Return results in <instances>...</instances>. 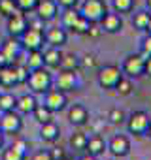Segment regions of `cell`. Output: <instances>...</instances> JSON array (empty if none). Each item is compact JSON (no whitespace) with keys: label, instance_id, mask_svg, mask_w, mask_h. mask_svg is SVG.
Segmentation results:
<instances>
[{"label":"cell","instance_id":"11","mask_svg":"<svg viewBox=\"0 0 151 160\" xmlns=\"http://www.w3.org/2000/svg\"><path fill=\"white\" fill-rule=\"evenodd\" d=\"M21 51H23V45H21L19 38H13V36H8V38L4 40L2 47H0V53L6 57L8 64H13V62L19 58Z\"/></svg>","mask_w":151,"mask_h":160},{"label":"cell","instance_id":"49","mask_svg":"<svg viewBox=\"0 0 151 160\" xmlns=\"http://www.w3.org/2000/svg\"><path fill=\"white\" fill-rule=\"evenodd\" d=\"M145 136H149V139H151V124H149V128H147V132H145Z\"/></svg>","mask_w":151,"mask_h":160},{"label":"cell","instance_id":"39","mask_svg":"<svg viewBox=\"0 0 151 160\" xmlns=\"http://www.w3.org/2000/svg\"><path fill=\"white\" fill-rule=\"evenodd\" d=\"M30 160H53V156H51V152H49V151L42 149V151H36V152L30 156Z\"/></svg>","mask_w":151,"mask_h":160},{"label":"cell","instance_id":"7","mask_svg":"<svg viewBox=\"0 0 151 160\" xmlns=\"http://www.w3.org/2000/svg\"><path fill=\"white\" fill-rule=\"evenodd\" d=\"M23 128V115L13 111H6L0 117V130L4 134H19Z\"/></svg>","mask_w":151,"mask_h":160},{"label":"cell","instance_id":"1","mask_svg":"<svg viewBox=\"0 0 151 160\" xmlns=\"http://www.w3.org/2000/svg\"><path fill=\"white\" fill-rule=\"evenodd\" d=\"M27 85H29V89L34 94H45L51 89V85H53V75H51L49 68L42 66V68L30 70L29 72V79H27Z\"/></svg>","mask_w":151,"mask_h":160},{"label":"cell","instance_id":"10","mask_svg":"<svg viewBox=\"0 0 151 160\" xmlns=\"http://www.w3.org/2000/svg\"><path fill=\"white\" fill-rule=\"evenodd\" d=\"M8 19V34L13 36V38H21V34L29 28V19H27V13L23 12H13Z\"/></svg>","mask_w":151,"mask_h":160},{"label":"cell","instance_id":"18","mask_svg":"<svg viewBox=\"0 0 151 160\" xmlns=\"http://www.w3.org/2000/svg\"><path fill=\"white\" fill-rule=\"evenodd\" d=\"M42 55H44V66L45 68H49V70H53V68H60V60H62V51H60V47H47L45 51H42Z\"/></svg>","mask_w":151,"mask_h":160},{"label":"cell","instance_id":"22","mask_svg":"<svg viewBox=\"0 0 151 160\" xmlns=\"http://www.w3.org/2000/svg\"><path fill=\"white\" fill-rule=\"evenodd\" d=\"M32 117H34V121H36V122L44 124V122L53 121V111H51V109H47L44 104H38V106L34 108V111H32Z\"/></svg>","mask_w":151,"mask_h":160},{"label":"cell","instance_id":"37","mask_svg":"<svg viewBox=\"0 0 151 160\" xmlns=\"http://www.w3.org/2000/svg\"><path fill=\"white\" fill-rule=\"evenodd\" d=\"M140 53H142L143 58L151 57V34H147V36L142 40V49H140Z\"/></svg>","mask_w":151,"mask_h":160},{"label":"cell","instance_id":"3","mask_svg":"<svg viewBox=\"0 0 151 160\" xmlns=\"http://www.w3.org/2000/svg\"><path fill=\"white\" fill-rule=\"evenodd\" d=\"M106 12H108V6L104 0H85L81 4V10H80V13L87 21H91L93 25H98L100 19L106 15Z\"/></svg>","mask_w":151,"mask_h":160},{"label":"cell","instance_id":"13","mask_svg":"<svg viewBox=\"0 0 151 160\" xmlns=\"http://www.w3.org/2000/svg\"><path fill=\"white\" fill-rule=\"evenodd\" d=\"M98 25H100V30L102 32H106V34H117L123 28L121 13H117V12H106V15L100 19Z\"/></svg>","mask_w":151,"mask_h":160},{"label":"cell","instance_id":"43","mask_svg":"<svg viewBox=\"0 0 151 160\" xmlns=\"http://www.w3.org/2000/svg\"><path fill=\"white\" fill-rule=\"evenodd\" d=\"M51 152V156H53V160H59V158H62L64 156V151L60 149V147H55L53 151H49Z\"/></svg>","mask_w":151,"mask_h":160},{"label":"cell","instance_id":"44","mask_svg":"<svg viewBox=\"0 0 151 160\" xmlns=\"http://www.w3.org/2000/svg\"><path fill=\"white\" fill-rule=\"evenodd\" d=\"M143 75L151 77V57L145 58V66H143Z\"/></svg>","mask_w":151,"mask_h":160},{"label":"cell","instance_id":"38","mask_svg":"<svg viewBox=\"0 0 151 160\" xmlns=\"http://www.w3.org/2000/svg\"><path fill=\"white\" fill-rule=\"evenodd\" d=\"M12 145H13V147H15V149H17L19 152H23L25 156H29V143H27L25 139H21V138H17V139H15V141H13Z\"/></svg>","mask_w":151,"mask_h":160},{"label":"cell","instance_id":"23","mask_svg":"<svg viewBox=\"0 0 151 160\" xmlns=\"http://www.w3.org/2000/svg\"><path fill=\"white\" fill-rule=\"evenodd\" d=\"M80 15H81L80 10H76V8H66V10L62 12V27L70 30V28L74 27V23L80 19Z\"/></svg>","mask_w":151,"mask_h":160},{"label":"cell","instance_id":"20","mask_svg":"<svg viewBox=\"0 0 151 160\" xmlns=\"http://www.w3.org/2000/svg\"><path fill=\"white\" fill-rule=\"evenodd\" d=\"M40 138H42L45 143H55V141L60 138V128H59V124L53 122V121L40 124Z\"/></svg>","mask_w":151,"mask_h":160},{"label":"cell","instance_id":"33","mask_svg":"<svg viewBox=\"0 0 151 160\" xmlns=\"http://www.w3.org/2000/svg\"><path fill=\"white\" fill-rule=\"evenodd\" d=\"M2 160H27V156L23 152H19L13 145H10L8 149L2 151Z\"/></svg>","mask_w":151,"mask_h":160},{"label":"cell","instance_id":"19","mask_svg":"<svg viewBox=\"0 0 151 160\" xmlns=\"http://www.w3.org/2000/svg\"><path fill=\"white\" fill-rule=\"evenodd\" d=\"M38 106V102H36V98H34V94H21V96H17V102H15V111L17 113H21V115H32V111H34V108Z\"/></svg>","mask_w":151,"mask_h":160},{"label":"cell","instance_id":"51","mask_svg":"<svg viewBox=\"0 0 151 160\" xmlns=\"http://www.w3.org/2000/svg\"><path fill=\"white\" fill-rule=\"evenodd\" d=\"M59 160H70V158H66V156H62V158H59Z\"/></svg>","mask_w":151,"mask_h":160},{"label":"cell","instance_id":"12","mask_svg":"<svg viewBox=\"0 0 151 160\" xmlns=\"http://www.w3.org/2000/svg\"><path fill=\"white\" fill-rule=\"evenodd\" d=\"M34 13L44 23H49V21H53L59 15V4L55 2V0H40L36 10H34Z\"/></svg>","mask_w":151,"mask_h":160},{"label":"cell","instance_id":"5","mask_svg":"<svg viewBox=\"0 0 151 160\" xmlns=\"http://www.w3.org/2000/svg\"><path fill=\"white\" fill-rule=\"evenodd\" d=\"M149 124H151V119L145 111H134L127 119V130L134 136H145Z\"/></svg>","mask_w":151,"mask_h":160},{"label":"cell","instance_id":"25","mask_svg":"<svg viewBox=\"0 0 151 160\" xmlns=\"http://www.w3.org/2000/svg\"><path fill=\"white\" fill-rule=\"evenodd\" d=\"M15 102H17V96H13L12 92H0V111L2 113L13 111L15 109Z\"/></svg>","mask_w":151,"mask_h":160},{"label":"cell","instance_id":"28","mask_svg":"<svg viewBox=\"0 0 151 160\" xmlns=\"http://www.w3.org/2000/svg\"><path fill=\"white\" fill-rule=\"evenodd\" d=\"M149 17H151L149 12H138V13H134V17H132V27H134L136 30H145V27H147V23H149Z\"/></svg>","mask_w":151,"mask_h":160},{"label":"cell","instance_id":"27","mask_svg":"<svg viewBox=\"0 0 151 160\" xmlns=\"http://www.w3.org/2000/svg\"><path fill=\"white\" fill-rule=\"evenodd\" d=\"M113 91H117L119 96H128V94H132V91H134V87H132V79L127 77V75H123V77L119 79V83L115 85Z\"/></svg>","mask_w":151,"mask_h":160},{"label":"cell","instance_id":"45","mask_svg":"<svg viewBox=\"0 0 151 160\" xmlns=\"http://www.w3.org/2000/svg\"><path fill=\"white\" fill-rule=\"evenodd\" d=\"M100 32H102L100 28H96L95 25H91V28H89V32H87V34H89V36H93V38H96V36H98Z\"/></svg>","mask_w":151,"mask_h":160},{"label":"cell","instance_id":"41","mask_svg":"<svg viewBox=\"0 0 151 160\" xmlns=\"http://www.w3.org/2000/svg\"><path fill=\"white\" fill-rule=\"evenodd\" d=\"M95 64H96V60H95L93 55H85V57L80 60V66H95Z\"/></svg>","mask_w":151,"mask_h":160},{"label":"cell","instance_id":"50","mask_svg":"<svg viewBox=\"0 0 151 160\" xmlns=\"http://www.w3.org/2000/svg\"><path fill=\"white\" fill-rule=\"evenodd\" d=\"M145 4H147V8H149V12H151V0H145Z\"/></svg>","mask_w":151,"mask_h":160},{"label":"cell","instance_id":"46","mask_svg":"<svg viewBox=\"0 0 151 160\" xmlns=\"http://www.w3.org/2000/svg\"><path fill=\"white\" fill-rule=\"evenodd\" d=\"M78 160H96V156H93V154H89V152H87V154H83V156H80Z\"/></svg>","mask_w":151,"mask_h":160},{"label":"cell","instance_id":"14","mask_svg":"<svg viewBox=\"0 0 151 160\" xmlns=\"http://www.w3.org/2000/svg\"><path fill=\"white\" fill-rule=\"evenodd\" d=\"M108 151H110L113 156L123 158V156H127V154L130 152V139H128L125 134H115V136L110 139V143H108Z\"/></svg>","mask_w":151,"mask_h":160},{"label":"cell","instance_id":"26","mask_svg":"<svg viewBox=\"0 0 151 160\" xmlns=\"http://www.w3.org/2000/svg\"><path fill=\"white\" fill-rule=\"evenodd\" d=\"M25 64H27L29 70L42 68V66H44V55H42V49H40V51H29V57H27Z\"/></svg>","mask_w":151,"mask_h":160},{"label":"cell","instance_id":"15","mask_svg":"<svg viewBox=\"0 0 151 160\" xmlns=\"http://www.w3.org/2000/svg\"><path fill=\"white\" fill-rule=\"evenodd\" d=\"M44 38H45V43L51 45V47H62L68 42L66 30L64 28H59V27H53V28L44 30Z\"/></svg>","mask_w":151,"mask_h":160},{"label":"cell","instance_id":"31","mask_svg":"<svg viewBox=\"0 0 151 160\" xmlns=\"http://www.w3.org/2000/svg\"><path fill=\"white\" fill-rule=\"evenodd\" d=\"M134 8V0H113V12L117 13H130Z\"/></svg>","mask_w":151,"mask_h":160},{"label":"cell","instance_id":"32","mask_svg":"<svg viewBox=\"0 0 151 160\" xmlns=\"http://www.w3.org/2000/svg\"><path fill=\"white\" fill-rule=\"evenodd\" d=\"M38 2H40V0H15V6H17V10L23 12V13H32V12L36 10Z\"/></svg>","mask_w":151,"mask_h":160},{"label":"cell","instance_id":"6","mask_svg":"<svg viewBox=\"0 0 151 160\" xmlns=\"http://www.w3.org/2000/svg\"><path fill=\"white\" fill-rule=\"evenodd\" d=\"M19 42H21V45H23L25 51H40V49L44 47V42H45L44 30H36V28H30V27H29V28L21 34Z\"/></svg>","mask_w":151,"mask_h":160},{"label":"cell","instance_id":"34","mask_svg":"<svg viewBox=\"0 0 151 160\" xmlns=\"http://www.w3.org/2000/svg\"><path fill=\"white\" fill-rule=\"evenodd\" d=\"M13 12H17L15 0H0V15H4V17H10Z\"/></svg>","mask_w":151,"mask_h":160},{"label":"cell","instance_id":"42","mask_svg":"<svg viewBox=\"0 0 151 160\" xmlns=\"http://www.w3.org/2000/svg\"><path fill=\"white\" fill-rule=\"evenodd\" d=\"M44 25H45V23H44L42 19H38V17H36L34 21H29V27H30V28H36V30H44Z\"/></svg>","mask_w":151,"mask_h":160},{"label":"cell","instance_id":"29","mask_svg":"<svg viewBox=\"0 0 151 160\" xmlns=\"http://www.w3.org/2000/svg\"><path fill=\"white\" fill-rule=\"evenodd\" d=\"M78 68H80V58L76 57L74 53H70V55H62L60 70H78Z\"/></svg>","mask_w":151,"mask_h":160},{"label":"cell","instance_id":"8","mask_svg":"<svg viewBox=\"0 0 151 160\" xmlns=\"http://www.w3.org/2000/svg\"><path fill=\"white\" fill-rule=\"evenodd\" d=\"M57 89L62 92H72L80 87V77L76 70H60L57 75Z\"/></svg>","mask_w":151,"mask_h":160},{"label":"cell","instance_id":"30","mask_svg":"<svg viewBox=\"0 0 151 160\" xmlns=\"http://www.w3.org/2000/svg\"><path fill=\"white\" fill-rule=\"evenodd\" d=\"M91 25H93L91 21H87L83 15H80V19L74 23V27H72L70 30H72L74 34H87V32H89V28H91Z\"/></svg>","mask_w":151,"mask_h":160},{"label":"cell","instance_id":"24","mask_svg":"<svg viewBox=\"0 0 151 160\" xmlns=\"http://www.w3.org/2000/svg\"><path fill=\"white\" fill-rule=\"evenodd\" d=\"M87 134H83V132H76V134H72L70 136V147H72V151H85V147H87Z\"/></svg>","mask_w":151,"mask_h":160},{"label":"cell","instance_id":"47","mask_svg":"<svg viewBox=\"0 0 151 160\" xmlns=\"http://www.w3.org/2000/svg\"><path fill=\"white\" fill-rule=\"evenodd\" d=\"M2 147H4V132L0 130V149H2Z\"/></svg>","mask_w":151,"mask_h":160},{"label":"cell","instance_id":"17","mask_svg":"<svg viewBox=\"0 0 151 160\" xmlns=\"http://www.w3.org/2000/svg\"><path fill=\"white\" fill-rule=\"evenodd\" d=\"M17 85V72H15V64H4L0 66V87L4 89H12Z\"/></svg>","mask_w":151,"mask_h":160},{"label":"cell","instance_id":"40","mask_svg":"<svg viewBox=\"0 0 151 160\" xmlns=\"http://www.w3.org/2000/svg\"><path fill=\"white\" fill-rule=\"evenodd\" d=\"M55 2H57L62 10H66V8H76L80 0H55Z\"/></svg>","mask_w":151,"mask_h":160},{"label":"cell","instance_id":"2","mask_svg":"<svg viewBox=\"0 0 151 160\" xmlns=\"http://www.w3.org/2000/svg\"><path fill=\"white\" fill-rule=\"evenodd\" d=\"M121 77H123V72H121L119 66H115V64H104L102 68H98L96 81H98V85L104 91H113Z\"/></svg>","mask_w":151,"mask_h":160},{"label":"cell","instance_id":"4","mask_svg":"<svg viewBox=\"0 0 151 160\" xmlns=\"http://www.w3.org/2000/svg\"><path fill=\"white\" fill-rule=\"evenodd\" d=\"M143 66H145V58L142 57V53H130L125 60H123V66H121V72L123 75L127 77H142L143 75Z\"/></svg>","mask_w":151,"mask_h":160},{"label":"cell","instance_id":"48","mask_svg":"<svg viewBox=\"0 0 151 160\" xmlns=\"http://www.w3.org/2000/svg\"><path fill=\"white\" fill-rule=\"evenodd\" d=\"M145 32H147V34H151V17H149V23H147V27H145Z\"/></svg>","mask_w":151,"mask_h":160},{"label":"cell","instance_id":"35","mask_svg":"<svg viewBox=\"0 0 151 160\" xmlns=\"http://www.w3.org/2000/svg\"><path fill=\"white\" fill-rule=\"evenodd\" d=\"M15 64V62H13ZM15 72H17V85H25L27 83V79H29V68H27V64L23 62V64H15Z\"/></svg>","mask_w":151,"mask_h":160},{"label":"cell","instance_id":"36","mask_svg":"<svg viewBox=\"0 0 151 160\" xmlns=\"http://www.w3.org/2000/svg\"><path fill=\"white\" fill-rule=\"evenodd\" d=\"M108 119H110V122H112V124H123L127 117H125V111H123V109L113 108V109L108 113Z\"/></svg>","mask_w":151,"mask_h":160},{"label":"cell","instance_id":"9","mask_svg":"<svg viewBox=\"0 0 151 160\" xmlns=\"http://www.w3.org/2000/svg\"><path fill=\"white\" fill-rule=\"evenodd\" d=\"M68 104V98H66V92L59 91V89H49L45 94H44V106L47 109H51L53 113H59L66 108Z\"/></svg>","mask_w":151,"mask_h":160},{"label":"cell","instance_id":"21","mask_svg":"<svg viewBox=\"0 0 151 160\" xmlns=\"http://www.w3.org/2000/svg\"><path fill=\"white\" fill-rule=\"evenodd\" d=\"M108 149V143L104 141V138L102 136H93V138H89L87 139V147H85V151L89 152V154H93V156H100V154H104V151Z\"/></svg>","mask_w":151,"mask_h":160},{"label":"cell","instance_id":"16","mask_svg":"<svg viewBox=\"0 0 151 160\" xmlns=\"http://www.w3.org/2000/svg\"><path fill=\"white\" fill-rule=\"evenodd\" d=\"M68 121L74 124V126H83L89 122V111L85 106L81 104H74L70 109H68Z\"/></svg>","mask_w":151,"mask_h":160}]
</instances>
